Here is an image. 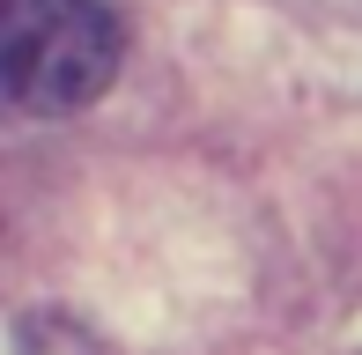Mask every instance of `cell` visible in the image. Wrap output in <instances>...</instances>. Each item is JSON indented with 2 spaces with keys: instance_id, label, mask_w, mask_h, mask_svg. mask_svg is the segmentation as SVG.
<instances>
[{
  "instance_id": "6da1fadb",
  "label": "cell",
  "mask_w": 362,
  "mask_h": 355,
  "mask_svg": "<svg viewBox=\"0 0 362 355\" xmlns=\"http://www.w3.org/2000/svg\"><path fill=\"white\" fill-rule=\"evenodd\" d=\"M119 74V15L96 0H8V96L23 111H81Z\"/></svg>"
}]
</instances>
